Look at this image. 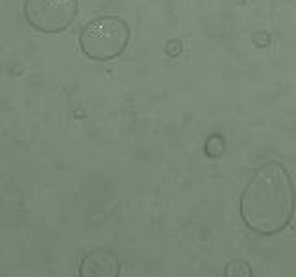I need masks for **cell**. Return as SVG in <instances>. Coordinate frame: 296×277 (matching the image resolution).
Listing matches in <instances>:
<instances>
[{
  "instance_id": "3957f363",
  "label": "cell",
  "mask_w": 296,
  "mask_h": 277,
  "mask_svg": "<svg viewBox=\"0 0 296 277\" xmlns=\"http://www.w3.org/2000/svg\"><path fill=\"white\" fill-rule=\"evenodd\" d=\"M78 0H26L24 15L35 30L56 34L72 24Z\"/></svg>"
},
{
  "instance_id": "6da1fadb",
  "label": "cell",
  "mask_w": 296,
  "mask_h": 277,
  "mask_svg": "<svg viewBox=\"0 0 296 277\" xmlns=\"http://www.w3.org/2000/svg\"><path fill=\"white\" fill-rule=\"evenodd\" d=\"M295 213V189L283 165L265 163L241 196V216L248 229L271 236L283 231Z\"/></svg>"
},
{
  "instance_id": "7a4b0ae2",
  "label": "cell",
  "mask_w": 296,
  "mask_h": 277,
  "mask_svg": "<svg viewBox=\"0 0 296 277\" xmlns=\"http://www.w3.org/2000/svg\"><path fill=\"white\" fill-rule=\"evenodd\" d=\"M130 41V28L118 17H98L82 30L80 46L87 58L110 61L120 56Z\"/></svg>"
},
{
  "instance_id": "5b68a950",
  "label": "cell",
  "mask_w": 296,
  "mask_h": 277,
  "mask_svg": "<svg viewBox=\"0 0 296 277\" xmlns=\"http://www.w3.org/2000/svg\"><path fill=\"white\" fill-rule=\"evenodd\" d=\"M224 277H252V266L243 259L229 260L224 266Z\"/></svg>"
},
{
  "instance_id": "277c9868",
  "label": "cell",
  "mask_w": 296,
  "mask_h": 277,
  "mask_svg": "<svg viewBox=\"0 0 296 277\" xmlns=\"http://www.w3.org/2000/svg\"><path fill=\"white\" fill-rule=\"evenodd\" d=\"M82 277H118V260L110 252L87 255L82 264Z\"/></svg>"
}]
</instances>
